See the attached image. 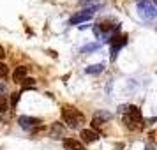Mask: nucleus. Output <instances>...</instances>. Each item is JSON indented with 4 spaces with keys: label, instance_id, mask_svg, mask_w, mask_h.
I'll return each instance as SVG.
<instances>
[{
    "label": "nucleus",
    "instance_id": "f257e3e1",
    "mask_svg": "<svg viewBox=\"0 0 157 150\" xmlns=\"http://www.w3.org/2000/svg\"><path fill=\"white\" fill-rule=\"evenodd\" d=\"M62 120L65 122V125L67 127H78L79 124H83V120H85V117L81 115V111L79 110H76V108H71V106H64L62 108Z\"/></svg>",
    "mask_w": 157,
    "mask_h": 150
},
{
    "label": "nucleus",
    "instance_id": "f03ea898",
    "mask_svg": "<svg viewBox=\"0 0 157 150\" xmlns=\"http://www.w3.org/2000/svg\"><path fill=\"white\" fill-rule=\"evenodd\" d=\"M120 111H125V117H124V124L127 127H134V124H140L141 122V111L138 106H120Z\"/></svg>",
    "mask_w": 157,
    "mask_h": 150
},
{
    "label": "nucleus",
    "instance_id": "7ed1b4c3",
    "mask_svg": "<svg viewBox=\"0 0 157 150\" xmlns=\"http://www.w3.org/2000/svg\"><path fill=\"white\" fill-rule=\"evenodd\" d=\"M138 11H140V16L143 20H148V21H152L157 14L154 0H140L138 2Z\"/></svg>",
    "mask_w": 157,
    "mask_h": 150
},
{
    "label": "nucleus",
    "instance_id": "20e7f679",
    "mask_svg": "<svg viewBox=\"0 0 157 150\" xmlns=\"http://www.w3.org/2000/svg\"><path fill=\"white\" fill-rule=\"evenodd\" d=\"M95 9H97V7H86V9H81V11H78L76 14H72V16H71L69 23H71V25H79V23L88 21V20H90V18L94 16Z\"/></svg>",
    "mask_w": 157,
    "mask_h": 150
},
{
    "label": "nucleus",
    "instance_id": "39448f33",
    "mask_svg": "<svg viewBox=\"0 0 157 150\" xmlns=\"http://www.w3.org/2000/svg\"><path fill=\"white\" fill-rule=\"evenodd\" d=\"M18 124H20V127L21 129H27V131H32V129H36L39 124H41V120L39 118H34V117H20L18 118Z\"/></svg>",
    "mask_w": 157,
    "mask_h": 150
},
{
    "label": "nucleus",
    "instance_id": "423d86ee",
    "mask_svg": "<svg viewBox=\"0 0 157 150\" xmlns=\"http://www.w3.org/2000/svg\"><path fill=\"white\" fill-rule=\"evenodd\" d=\"M115 41H111V58L115 60L117 53L127 44V36H118V37H113Z\"/></svg>",
    "mask_w": 157,
    "mask_h": 150
},
{
    "label": "nucleus",
    "instance_id": "0eeeda50",
    "mask_svg": "<svg viewBox=\"0 0 157 150\" xmlns=\"http://www.w3.org/2000/svg\"><path fill=\"white\" fill-rule=\"evenodd\" d=\"M79 138L83 140L85 143H94L99 140V134L92 131V129H81V133H79Z\"/></svg>",
    "mask_w": 157,
    "mask_h": 150
},
{
    "label": "nucleus",
    "instance_id": "6e6552de",
    "mask_svg": "<svg viewBox=\"0 0 157 150\" xmlns=\"http://www.w3.org/2000/svg\"><path fill=\"white\" fill-rule=\"evenodd\" d=\"M64 147L67 150H86L85 145L78 140H74V138H64Z\"/></svg>",
    "mask_w": 157,
    "mask_h": 150
},
{
    "label": "nucleus",
    "instance_id": "1a4fd4ad",
    "mask_svg": "<svg viewBox=\"0 0 157 150\" xmlns=\"http://www.w3.org/2000/svg\"><path fill=\"white\" fill-rule=\"evenodd\" d=\"M118 29V23H115V21H102V23H99V27L95 29V32L99 34V32H102V34H108V32H113V30H117Z\"/></svg>",
    "mask_w": 157,
    "mask_h": 150
},
{
    "label": "nucleus",
    "instance_id": "9d476101",
    "mask_svg": "<svg viewBox=\"0 0 157 150\" xmlns=\"http://www.w3.org/2000/svg\"><path fill=\"white\" fill-rule=\"evenodd\" d=\"M27 72H29V67L27 65H18L14 69V72H13V79L20 83L23 78H27Z\"/></svg>",
    "mask_w": 157,
    "mask_h": 150
},
{
    "label": "nucleus",
    "instance_id": "9b49d317",
    "mask_svg": "<svg viewBox=\"0 0 157 150\" xmlns=\"http://www.w3.org/2000/svg\"><path fill=\"white\" fill-rule=\"evenodd\" d=\"M104 71V64H94V65H88L85 69V72L86 74H101V72Z\"/></svg>",
    "mask_w": 157,
    "mask_h": 150
},
{
    "label": "nucleus",
    "instance_id": "f8f14e48",
    "mask_svg": "<svg viewBox=\"0 0 157 150\" xmlns=\"http://www.w3.org/2000/svg\"><path fill=\"white\" fill-rule=\"evenodd\" d=\"M20 83L23 85V90H25V88H30V87L34 88V87H36V79L34 78H23Z\"/></svg>",
    "mask_w": 157,
    "mask_h": 150
},
{
    "label": "nucleus",
    "instance_id": "ddd939ff",
    "mask_svg": "<svg viewBox=\"0 0 157 150\" xmlns=\"http://www.w3.org/2000/svg\"><path fill=\"white\" fill-rule=\"evenodd\" d=\"M99 48H101V44H99V43L88 44V46H85V48H81V53H83V55H86V53H90V51H95V50H99Z\"/></svg>",
    "mask_w": 157,
    "mask_h": 150
},
{
    "label": "nucleus",
    "instance_id": "4468645a",
    "mask_svg": "<svg viewBox=\"0 0 157 150\" xmlns=\"http://www.w3.org/2000/svg\"><path fill=\"white\" fill-rule=\"evenodd\" d=\"M7 106H9V102H7V97H6V95H0V113H4V111H7Z\"/></svg>",
    "mask_w": 157,
    "mask_h": 150
},
{
    "label": "nucleus",
    "instance_id": "2eb2a0df",
    "mask_svg": "<svg viewBox=\"0 0 157 150\" xmlns=\"http://www.w3.org/2000/svg\"><path fill=\"white\" fill-rule=\"evenodd\" d=\"M7 74H9L7 65H6L4 62H2V60H0V78H7Z\"/></svg>",
    "mask_w": 157,
    "mask_h": 150
},
{
    "label": "nucleus",
    "instance_id": "dca6fc26",
    "mask_svg": "<svg viewBox=\"0 0 157 150\" xmlns=\"http://www.w3.org/2000/svg\"><path fill=\"white\" fill-rule=\"evenodd\" d=\"M20 95H21L20 92H14V94H11V106H16V104L20 102Z\"/></svg>",
    "mask_w": 157,
    "mask_h": 150
},
{
    "label": "nucleus",
    "instance_id": "f3484780",
    "mask_svg": "<svg viewBox=\"0 0 157 150\" xmlns=\"http://www.w3.org/2000/svg\"><path fill=\"white\" fill-rule=\"evenodd\" d=\"M57 134H62V125H58V122H55L53 124V136Z\"/></svg>",
    "mask_w": 157,
    "mask_h": 150
},
{
    "label": "nucleus",
    "instance_id": "a211bd4d",
    "mask_svg": "<svg viewBox=\"0 0 157 150\" xmlns=\"http://www.w3.org/2000/svg\"><path fill=\"white\" fill-rule=\"evenodd\" d=\"M4 55H6V50H4V48L0 46V58H4Z\"/></svg>",
    "mask_w": 157,
    "mask_h": 150
},
{
    "label": "nucleus",
    "instance_id": "6ab92c4d",
    "mask_svg": "<svg viewBox=\"0 0 157 150\" xmlns=\"http://www.w3.org/2000/svg\"><path fill=\"white\" fill-rule=\"evenodd\" d=\"M88 2H95V0H81V4H88Z\"/></svg>",
    "mask_w": 157,
    "mask_h": 150
}]
</instances>
